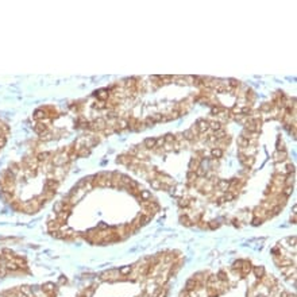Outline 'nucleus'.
Listing matches in <instances>:
<instances>
[{"label":"nucleus","instance_id":"2","mask_svg":"<svg viewBox=\"0 0 297 297\" xmlns=\"http://www.w3.org/2000/svg\"><path fill=\"white\" fill-rule=\"evenodd\" d=\"M58 185H60V182L57 181L56 178H50L47 180L46 182H45V192H56V189L58 188Z\"/></svg>","mask_w":297,"mask_h":297},{"label":"nucleus","instance_id":"17","mask_svg":"<svg viewBox=\"0 0 297 297\" xmlns=\"http://www.w3.org/2000/svg\"><path fill=\"white\" fill-rule=\"evenodd\" d=\"M293 180H294V173H289L286 177H285V181H284V184L286 185V186H292Z\"/></svg>","mask_w":297,"mask_h":297},{"label":"nucleus","instance_id":"27","mask_svg":"<svg viewBox=\"0 0 297 297\" xmlns=\"http://www.w3.org/2000/svg\"><path fill=\"white\" fill-rule=\"evenodd\" d=\"M178 205L181 207V208H186V207H189V200L182 197V199L178 200Z\"/></svg>","mask_w":297,"mask_h":297},{"label":"nucleus","instance_id":"5","mask_svg":"<svg viewBox=\"0 0 297 297\" xmlns=\"http://www.w3.org/2000/svg\"><path fill=\"white\" fill-rule=\"evenodd\" d=\"M34 131H35L38 135H45V134L47 133V126H45L43 123H36L35 126H34Z\"/></svg>","mask_w":297,"mask_h":297},{"label":"nucleus","instance_id":"12","mask_svg":"<svg viewBox=\"0 0 297 297\" xmlns=\"http://www.w3.org/2000/svg\"><path fill=\"white\" fill-rule=\"evenodd\" d=\"M253 270H254V274H255L257 278L265 277V269H263V266H254L253 267Z\"/></svg>","mask_w":297,"mask_h":297},{"label":"nucleus","instance_id":"10","mask_svg":"<svg viewBox=\"0 0 297 297\" xmlns=\"http://www.w3.org/2000/svg\"><path fill=\"white\" fill-rule=\"evenodd\" d=\"M41 289H42V292H45V293H47V294H49V293H53V292H54V289H56V285H54L53 282H47V284H45V285H43Z\"/></svg>","mask_w":297,"mask_h":297},{"label":"nucleus","instance_id":"35","mask_svg":"<svg viewBox=\"0 0 297 297\" xmlns=\"http://www.w3.org/2000/svg\"><path fill=\"white\" fill-rule=\"evenodd\" d=\"M262 221H263V219H261V217L255 216V217L253 219V224H254V225H259V224H262Z\"/></svg>","mask_w":297,"mask_h":297},{"label":"nucleus","instance_id":"3","mask_svg":"<svg viewBox=\"0 0 297 297\" xmlns=\"http://www.w3.org/2000/svg\"><path fill=\"white\" fill-rule=\"evenodd\" d=\"M196 127L199 128L200 133H205V131H208V128H209V122L205 120V119H200V120L196 122Z\"/></svg>","mask_w":297,"mask_h":297},{"label":"nucleus","instance_id":"25","mask_svg":"<svg viewBox=\"0 0 297 297\" xmlns=\"http://www.w3.org/2000/svg\"><path fill=\"white\" fill-rule=\"evenodd\" d=\"M180 221H181V223H182L184 225H192V220H190V219H189V217H188L186 215L181 216V217H180Z\"/></svg>","mask_w":297,"mask_h":297},{"label":"nucleus","instance_id":"20","mask_svg":"<svg viewBox=\"0 0 297 297\" xmlns=\"http://www.w3.org/2000/svg\"><path fill=\"white\" fill-rule=\"evenodd\" d=\"M21 292H22V294H25V296H27V297L32 296V290H31L30 286H22L21 288Z\"/></svg>","mask_w":297,"mask_h":297},{"label":"nucleus","instance_id":"34","mask_svg":"<svg viewBox=\"0 0 297 297\" xmlns=\"http://www.w3.org/2000/svg\"><path fill=\"white\" fill-rule=\"evenodd\" d=\"M145 124H146V126H154L155 122H154V119L151 118V116H148V118H146V120H145Z\"/></svg>","mask_w":297,"mask_h":297},{"label":"nucleus","instance_id":"32","mask_svg":"<svg viewBox=\"0 0 297 297\" xmlns=\"http://www.w3.org/2000/svg\"><path fill=\"white\" fill-rule=\"evenodd\" d=\"M164 145H165L164 137H159V138L155 139V147H161V146H164Z\"/></svg>","mask_w":297,"mask_h":297},{"label":"nucleus","instance_id":"22","mask_svg":"<svg viewBox=\"0 0 297 297\" xmlns=\"http://www.w3.org/2000/svg\"><path fill=\"white\" fill-rule=\"evenodd\" d=\"M62 208H64V201H58V203H56L54 204V212L56 213H60V212H62Z\"/></svg>","mask_w":297,"mask_h":297},{"label":"nucleus","instance_id":"7","mask_svg":"<svg viewBox=\"0 0 297 297\" xmlns=\"http://www.w3.org/2000/svg\"><path fill=\"white\" fill-rule=\"evenodd\" d=\"M32 118L35 119V120H43V119L47 118V115H46V112H45V111L41 108V109H36L35 112H34Z\"/></svg>","mask_w":297,"mask_h":297},{"label":"nucleus","instance_id":"14","mask_svg":"<svg viewBox=\"0 0 297 297\" xmlns=\"http://www.w3.org/2000/svg\"><path fill=\"white\" fill-rule=\"evenodd\" d=\"M181 135H182V138L186 139V141H195V139H196V135L192 133L190 130H186V131H184V133L181 134Z\"/></svg>","mask_w":297,"mask_h":297},{"label":"nucleus","instance_id":"41","mask_svg":"<svg viewBox=\"0 0 297 297\" xmlns=\"http://www.w3.org/2000/svg\"><path fill=\"white\" fill-rule=\"evenodd\" d=\"M1 259H3V257H1V255H0V261H1Z\"/></svg>","mask_w":297,"mask_h":297},{"label":"nucleus","instance_id":"40","mask_svg":"<svg viewBox=\"0 0 297 297\" xmlns=\"http://www.w3.org/2000/svg\"><path fill=\"white\" fill-rule=\"evenodd\" d=\"M109 227H108V224H105V223H100V224L97 225V230H108Z\"/></svg>","mask_w":297,"mask_h":297},{"label":"nucleus","instance_id":"42","mask_svg":"<svg viewBox=\"0 0 297 297\" xmlns=\"http://www.w3.org/2000/svg\"><path fill=\"white\" fill-rule=\"evenodd\" d=\"M81 297H87V296H81Z\"/></svg>","mask_w":297,"mask_h":297},{"label":"nucleus","instance_id":"31","mask_svg":"<svg viewBox=\"0 0 297 297\" xmlns=\"http://www.w3.org/2000/svg\"><path fill=\"white\" fill-rule=\"evenodd\" d=\"M166 294H168V290H166V289H162V288H159L158 290H157V296H155V297H166Z\"/></svg>","mask_w":297,"mask_h":297},{"label":"nucleus","instance_id":"38","mask_svg":"<svg viewBox=\"0 0 297 297\" xmlns=\"http://www.w3.org/2000/svg\"><path fill=\"white\" fill-rule=\"evenodd\" d=\"M5 143H7V138H5L4 135H0V148L4 147Z\"/></svg>","mask_w":297,"mask_h":297},{"label":"nucleus","instance_id":"33","mask_svg":"<svg viewBox=\"0 0 297 297\" xmlns=\"http://www.w3.org/2000/svg\"><path fill=\"white\" fill-rule=\"evenodd\" d=\"M93 107L99 108V109H103V108H107V104H105V101H99V103H96Z\"/></svg>","mask_w":297,"mask_h":297},{"label":"nucleus","instance_id":"11","mask_svg":"<svg viewBox=\"0 0 297 297\" xmlns=\"http://www.w3.org/2000/svg\"><path fill=\"white\" fill-rule=\"evenodd\" d=\"M241 270H242V276H247V274H249V273L253 270V267H251V263H250V262H243V265H242Z\"/></svg>","mask_w":297,"mask_h":297},{"label":"nucleus","instance_id":"9","mask_svg":"<svg viewBox=\"0 0 297 297\" xmlns=\"http://www.w3.org/2000/svg\"><path fill=\"white\" fill-rule=\"evenodd\" d=\"M217 188L220 190H227L228 192V189H230V181H227V180H220V181H217Z\"/></svg>","mask_w":297,"mask_h":297},{"label":"nucleus","instance_id":"28","mask_svg":"<svg viewBox=\"0 0 297 297\" xmlns=\"http://www.w3.org/2000/svg\"><path fill=\"white\" fill-rule=\"evenodd\" d=\"M164 139H165V143L168 142V143H173L174 141H176V137L174 135H172V134H166L164 137Z\"/></svg>","mask_w":297,"mask_h":297},{"label":"nucleus","instance_id":"21","mask_svg":"<svg viewBox=\"0 0 297 297\" xmlns=\"http://www.w3.org/2000/svg\"><path fill=\"white\" fill-rule=\"evenodd\" d=\"M150 184H151V188H154V189H161V186H162V181L154 178V180L150 181Z\"/></svg>","mask_w":297,"mask_h":297},{"label":"nucleus","instance_id":"6","mask_svg":"<svg viewBox=\"0 0 297 297\" xmlns=\"http://www.w3.org/2000/svg\"><path fill=\"white\" fill-rule=\"evenodd\" d=\"M4 267L7 269V272H18L19 270V266L14 261H5Z\"/></svg>","mask_w":297,"mask_h":297},{"label":"nucleus","instance_id":"18","mask_svg":"<svg viewBox=\"0 0 297 297\" xmlns=\"http://www.w3.org/2000/svg\"><path fill=\"white\" fill-rule=\"evenodd\" d=\"M209 128L213 130V131H217L221 128V123L219 120H213V122H209Z\"/></svg>","mask_w":297,"mask_h":297},{"label":"nucleus","instance_id":"23","mask_svg":"<svg viewBox=\"0 0 297 297\" xmlns=\"http://www.w3.org/2000/svg\"><path fill=\"white\" fill-rule=\"evenodd\" d=\"M49 155H50V153H39L38 155H36V161H38V164L43 162V161L46 159V157H49Z\"/></svg>","mask_w":297,"mask_h":297},{"label":"nucleus","instance_id":"8","mask_svg":"<svg viewBox=\"0 0 297 297\" xmlns=\"http://www.w3.org/2000/svg\"><path fill=\"white\" fill-rule=\"evenodd\" d=\"M211 157L215 159H219L223 157V150H221L220 147H213L212 150H211Z\"/></svg>","mask_w":297,"mask_h":297},{"label":"nucleus","instance_id":"37","mask_svg":"<svg viewBox=\"0 0 297 297\" xmlns=\"http://www.w3.org/2000/svg\"><path fill=\"white\" fill-rule=\"evenodd\" d=\"M242 265H243V261H236V262H234V265H232V269H239V270H241Z\"/></svg>","mask_w":297,"mask_h":297},{"label":"nucleus","instance_id":"30","mask_svg":"<svg viewBox=\"0 0 297 297\" xmlns=\"http://www.w3.org/2000/svg\"><path fill=\"white\" fill-rule=\"evenodd\" d=\"M277 157H278V161H285V159H286V157H288V154H286V151H285V150H284V151H278V153L276 154Z\"/></svg>","mask_w":297,"mask_h":297},{"label":"nucleus","instance_id":"19","mask_svg":"<svg viewBox=\"0 0 297 297\" xmlns=\"http://www.w3.org/2000/svg\"><path fill=\"white\" fill-rule=\"evenodd\" d=\"M293 193V186H285V188H284V190H281V195L282 196H285V197H289V196L292 195Z\"/></svg>","mask_w":297,"mask_h":297},{"label":"nucleus","instance_id":"36","mask_svg":"<svg viewBox=\"0 0 297 297\" xmlns=\"http://www.w3.org/2000/svg\"><path fill=\"white\" fill-rule=\"evenodd\" d=\"M219 221L217 220H212V221H209V228H212V230H215V228H217L219 227Z\"/></svg>","mask_w":297,"mask_h":297},{"label":"nucleus","instance_id":"39","mask_svg":"<svg viewBox=\"0 0 297 297\" xmlns=\"http://www.w3.org/2000/svg\"><path fill=\"white\" fill-rule=\"evenodd\" d=\"M230 85H231L232 88L239 87V81H236V80H234V78H231V80H230Z\"/></svg>","mask_w":297,"mask_h":297},{"label":"nucleus","instance_id":"29","mask_svg":"<svg viewBox=\"0 0 297 297\" xmlns=\"http://www.w3.org/2000/svg\"><path fill=\"white\" fill-rule=\"evenodd\" d=\"M216 278H217L219 281H221V282H225V281H227V274H225V273L223 272V270H221V272L217 273V276H216Z\"/></svg>","mask_w":297,"mask_h":297},{"label":"nucleus","instance_id":"4","mask_svg":"<svg viewBox=\"0 0 297 297\" xmlns=\"http://www.w3.org/2000/svg\"><path fill=\"white\" fill-rule=\"evenodd\" d=\"M95 96H96L100 101H105V100H108V97H109V91H108V89H99V91L95 92Z\"/></svg>","mask_w":297,"mask_h":297},{"label":"nucleus","instance_id":"15","mask_svg":"<svg viewBox=\"0 0 297 297\" xmlns=\"http://www.w3.org/2000/svg\"><path fill=\"white\" fill-rule=\"evenodd\" d=\"M143 145H145V147H146V148L155 147V138H146V139H145V142H143Z\"/></svg>","mask_w":297,"mask_h":297},{"label":"nucleus","instance_id":"13","mask_svg":"<svg viewBox=\"0 0 297 297\" xmlns=\"http://www.w3.org/2000/svg\"><path fill=\"white\" fill-rule=\"evenodd\" d=\"M139 199H141V201H147V200L151 199V193L148 190H141L139 192Z\"/></svg>","mask_w":297,"mask_h":297},{"label":"nucleus","instance_id":"26","mask_svg":"<svg viewBox=\"0 0 297 297\" xmlns=\"http://www.w3.org/2000/svg\"><path fill=\"white\" fill-rule=\"evenodd\" d=\"M131 270H133V267H131V266H124V267H122V269L119 270V273H120L122 276H127V274L131 273Z\"/></svg>","mask_w":297,"mask_h":297},{"label":"nucleus","instance_id":"24","mask_svg":"<svg viewBox=\"0 0 297 297\" xmlns=\"http://www.w3.org/2000/svg\"><path fill=\"white\" fill-rule=\"evenodd\" d=\"M223 197H224L225 201H232V200L236 197V195H234L232 192H230V190H228V192H225V193H224V196H223Z\"/></svg>","mask_w":297,"mask_h":297},{"label":"nucleus","instance_id":"1","mask_svg":"<svg viewBox=\"0 0 297 297\" xmlns=\"http://www.w3.org/2000/svg\"><path fill=\"white\" fill-rule=\"evenodd\" d=\"M201 286H203V282L196 281L195 278H190V280H188L186 284H185V290H186V292H193V290H196V289H199V288H201Z\"/></svg>","mask_w":297,"mask_h":297},{"label":"nucleus","instance_id":"16","mask_svg":"<svg viewBox=\"0 0 297 297\" xmlns=\"http://www.w3.org/2000/svg\"><path fill=\"white\" fill-rule=\"evenodd\" d=\"M238 145H239V147H242V148H246V147H249V139H246V138H243V137H238Z\"/></svg>","mask_w":297,"mask_h":297}]
</instances>
